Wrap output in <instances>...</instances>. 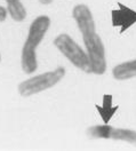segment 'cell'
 <instances>
[{
    "mask_svg": "<svg viewBox=\"0 0 136 151\" xmlns=\"http://www.w3.org/2000/svg\"><path fill=\"white\" fill-rule=\"evenodd\" d=\"M72 15L82 33L92 72L103 75L107 70L105 49L99 36L95 33V23L90 10L86 5H78L73 8Z\"/></svg>",
    "mask_w": 136,
    "mask_h": 151,
    "instance_id": "6da1fadb",
    "label": "cell"
},
{
    "mask_svg": "<svg viewBox=\"0 0 136 151\" xmlns=\"http://www.w3.org/2000/svg\"><path fill=\"white\" fill-rule=\"evenodd\" d=\"M49 25H50V19L48 16H45V15L38 16L30 25L29 36L23 46L22 58H21L22 69L28 75L37 70L38 62H37L36 49L45 37L47 30L49 29Z\"/></svg>",
    "mask_w": 136,
    "mask_h": 151,
    "instance_id": "7a4b0ae2",
    "label": "cell"
},
{
    "mask_svg": "<svg viewBox=\"0 0 136 151\" xmlns=\"http://www.w3.org/2000/svg\"><path fill=\"white\" fill-rule=\"evenodd\" d=\"M54 45L76 68L85 72H92L88 55L70 36L65 33L57 36L54 40Z\"/></svg>",
    "mask_w": 136,
    "mask_h": 151,
    "instance_id": "3957f363",
    "label": "cell"
},
{
    "mask_svg": "<svg viewBox=\"0 0 136 151\" xmlns=\"http://www.w3.org/2000/svg\"><path fill=\"white\" fill-rule=\"evenodd\" d=\"M65 75V69L59 66L56 70L32 77L19 85V92L22 96H31L55 86Z\"/></svg>",
    "mask_w": 136,
    "mask_h": 151,
    "instance_id": "277c9868",
    "label": "cell"
},
{
    "mask_svg": "<svg viewBox=\"0 0 136 151\" xmlns=\"http://www.w3.org/2000/svg\"><path fill=\"white\" fill-rule=\"evenodd\" d=\"M87 134L92 139H111L118 141H126L136 144V132L126 128H113L107 124L97 125L88 128Z\"/></svg>",
    "mask_w": 136,
    "mask_h": 151,
    "instance_id": "5b68a950",
    "label": "cell"
},
{
    "mask_svg": "<svg viewBox=\"0 0 136 151\" xmlns=\"http://www.w3.org/2000/svg\"><path fill=\"white\" fill-rule=\"evenodd\" d=\"M119 9L112 10V24L115 27H120V32L124 33L134 23H136V12L122 4H118Z\"/></svg>",
    "mask_w": 136,
    "mask_h": 151,
    "instance_id": "8992f818",
    "label": "cell"
},
{
    "mask_svg": "<svg viewBox=\"0 0 136 151\" xmlns=\"http://www.w3.org/2000/svg\"><path fill=\"white\" fill-rule=\"evenodd\" d=\"M112 73L118 80H126L136 77V60L118 64L116 68H113Z\"/></svg>",
    "mask_w": 136,
    "mask_h": 151,
    "instance_id": "52a82bcc",
    "label": "cell"
},
{
    "mask_svg": "<svg viewBox=\"0 0 136 151\" xmlns=\"http://www.w3.org/2000/svg\"><path fill=\"white\" fill-rule=\"evenodd\" d=\"M95 106L105 124L110 122V119L113 117V114L116 113V111L119 108L118 105L112 106V96L109 94L103 96V105H95Z\"/></svg>",
    "mask_w": 136,
    "mask_h": 151,
    "instance_id": "ba28073f",
    "label": "cell"
},
{
    "mask_svg": "<svg viewBox=\"0 0 136 151\" xmlns=\"http://www.w3.org/2000/svg\"><path fill=\"white\" fill-rule=\"evenodd\" d=\"M7 13H9L11 19L16 22H21L26 17V10L19 0H6Z\"/></svg>",
    "mask_w": 136,
    "mask_h": 151,
    "instance_id": "9c48e42d",
    "label": "cell"
},
{
    "mask_svg": "<svg viewBox=\"0 0 136 151\" xmlns=\"http://www.w3.org/2000/svg\"><path fill=\"white\" fill-rule=\"evenodd\" d=\"M6 17H7V9H5L4 7L0 6V22L5 21Z\"/></svg>",
    "mask_w": 136,
    "mask_h": 151,
    "instance_id": "30bf717a",
    "label": "cell"
},
{
    "mask_svg": "<svg viewBox=\"0 0 136 151\" xmlns=\"http://www.w3.org/2000/svg\"><path fill=\"white\" fill-rule=\"evenodd\" d=\"M52 1H53V0H39V2H40V4H42V5H48V4H52Z\"/></svg>",
    "mask_w": 136,
    "mask_h": 151,
    "instance_id": "8fae6325",
    "label": "cell"
},
{
    "mask_svg": "<svg viewBox=\"0 0 136 151\" xmlns=\"http://www.w3.org/2000/svg\"><path fill=\"white\" fill-rule=\"evenodd\" d=\"M0 61H1V55H0Z\"/></svg>",
    "mask_w": 136,
    "mask_h": 151,
    "instance_id": "7c38bea8",
    "label": "cell"
}]
</instances>
